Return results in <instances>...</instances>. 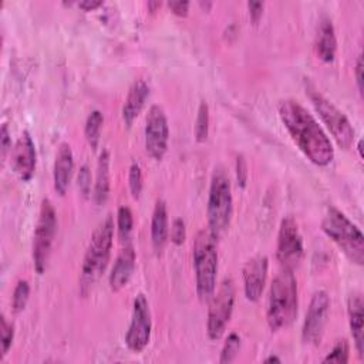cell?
I'll list each match as a JSON object with an SVG mask.
<instances>
[{
    "label": "cell",
    "instance_id": "obj_1",
    "mask_svg": "<svg viewBox=\"0 0 364 364\" xmlns=\"http://www.w3.org/2000/svg\"><path fill=\"white\" fill-rule=\"evenodd\" d=\"M279 117L306 158L317 166H327L334 158V148L316 118L299 101H280Z\"/></svg>",
    "mask_w": 364,
    "mask_h": 364
},
{
    "label": "cell",
    "instance_id": "obj_2",
    "mask_svg": "<svg viewBox=\"0 0 364 364\" xmlns=\"http://www.w3.org/2000/svg\"><path fill=\"white\" fill-rule=\"evenodd\" d=\"M297 282L291 269L283 267L273 279L267 300V323L272 331L289 327L297 317Z\"/></svg>",
    "mask_w": 364,
    "mask_h": 364
},
{
    "label": "cell",
    "instance_id": "obj_3",
    "mask_svg": "<svg viewBox=\"0 0 364 364\" xmlns=\"http://www.w3.org/2000/svg\"><path fill=\"white\" fill-rule=\"evenodd\" d=\"M114 242V219L108 215L100 225L95 228L88 247L85 250L82 266H81V277H80V289L82 294H87L95 282L105 272L111 249Z\"/></svg>",
    "mask_w": 364,
    "mask_h": 364
},
{
    "label": "cell",
    "instance_id": "obj_4",
    "mask_svg": "<svg viewBox=\"0 0 364 364\" xmlns=\"http://www.w3.org/2000/svg\"><path fill=\"white\" fill-rule=\"evenodd\" d=\"M218 236L210 229L198 232L193 243V267L196 293L200 301H209L216 290L218 276Z\"/></svg>",
    "mask_w": 364,
    "mask_h": 364
},
{
    "label": "cell",
    "instance_id": "obj_5",
    "mask_svg": "<svg viewBox=\"0 0 364 364\" xmlns=\"http://www.w3.org/2000/svg\"><path fill=\"white\" fill-rule=\"evenodd\" d=\"M321 230L341 249L347 259L358 266L364 263V236L341 210L328 206L321 220Z\"/></svg>",
    "mask_w": 364,
    "mask_h": 364
},
{
    "label": "cell",
    "instance_id": "obj_6",
    "mask_svg": "<svg viewBox=\"0 0 364 364\" xmlns=\"http://www.w3.org/2000/svg\"><path fill=\"white\" fill-rule=\"evenodd\" d=\"M232 210L233 198L229 175L222 166H216L212 172L206 206L208 228L215 236L222 235L228 229L232 218Z\"/></svg>",
    "mask_w": 364,
    "mask_h": 364
},
{
    "label": "cell",
    "instance_id": "obj_7",
    "mask_svg": "<svg viewBox=\"0 0 364 364\" xmlns=\"http://www.w3.org/2000/svg\"><path fill=\"white\" fill-rule=\"evenodd\" d=\"M306 94L309 95L316 112L330 131L336 144L343 149L351 148L354 142V128L348 118L310 84L306 87Z\"/></svg>",
    "mask_w": 364,
    "mask_h": 364
},
{
    "label": "cell",
    "instance_id": "obj_8",
    "mask_svg": "<svg viewBox=\"0 0 364 364\" xmlns=\"http://www.w3.org/2000/svg\"><path fill=\"white\" fill-rule=\"evenodd\" d=\"M57 233V213L48 199H43L40 205L38 219L33 237V264L38 274H43L53 249Z\"/></svg>",
    "mask_w": 364,
    "mask_h": 364
},
{
    "label": "cell",
    "instance_id": "obj_9",
    "mask_svg": "<svg viewBox=\"0 0 364 364\" xmlns=\"http://www.w3.org/2000/svg\"><path fill=\"white\" fill-rule=\"evenodd\" d=\"M235 299H236L235 283L230 277H226L222 280L218 290H215L213 296L209 300L210 303L208 310L206 333L210 340H219L223 336L226 326L233 313Z\"/></svg>",
    "mask_w": 364,
    "mask_h": 364
},
{
    "label": "cell",
    "instance_id": "obj_10",
    "mask_svg": "<svg viewBox=\"0 0 364 364\" xmlns=\"http://www.w3.org/2000/svg\"><path fill=\"white\" fill-rule=\"evenodd\" d=\"M152 320L149 303L145 294L138 293L134 299L131 323L125 334V344L134 353H141L151 340Z\"/></svg>",
    "mask_w": 364,
    "mask_h": 364
},
{
    "label": "cell",
    "instance_id": "obj_11",
    "mask_svg": "<svg viewBox=\"0 0 364 364\" xmlns=\"http://www.w3.org/2000/svg\"><path fill=\"white\" fill-rule=\"evenodd\" d=\"M303 253L304 247L299 225L291 216H286L280 222L277 235V260L283 267L293 270V267L300 263Z\"/></svg>",
    "mask_w": 364,
    "mask_h": 364
},
{
    "label": "cell",
    "instance_id": "obj_12",
    "mask_svg": "<svg viewBox=\"0 0 364 364\" xmlns=\"http://www.w3.org/2000/svg\"><path fill=\"white\" fill-rule=\"evenodd\" d=\"M328 313L330 296L324 290L316 291L310 300L301 328V340L306 344L317 346L321 341L326 324L328 321Z\"/></svg>",
    "mask_w": 364,
    "mask_h": 364
},
{
    "label": "cell",
    "instance_id": "obj_13",
    "mask_svg": "<svg viewBox=\"0 0 364 364\" xmlns=\"http://www.w3.org/2000/svg\"><path fill=\"white\" fill-rule=\"evenodd\" d=\"M169 128L165 111L159 105H152L148 109L145 119V151L155 159L161 161L168 151Z\"/></svg>",
    "mask_w": 364,
    "mask_h": 364
},
{
    "label": "cell",
    "instance_id": "obj_14",
    "mask_svg": "<svg viewBox=\"0 0 364 364\" xmlns=\"http://www.w3.org/2000/svg\"><path fill=\"white\" fill-rule=\"evenodd\" d=\"M36 156L34 141L28 131H23L11 151V166L21 181L27 182L33 178L36 171Z\"/></svg>",
    "mask_w": 364,
    "mask_h": 364
},
{
    "label": "cell",
    "instance_id": "obj_15",
    "mask_svg": "<svg viewBox=\"0 0 364 364\" xmlns=\"http://www.w3.org/2000/svg\"><path fill=\"white\" fill-rule=\"evenodd\" d=\"M269 260L264 255L249 259L243 267V289L249 301H257L264 290Z\"/></svg>",
    "mask_w": 364,
    "mask_h": 364
},
{
    "label": "cell",
    "instance_id": "obj_16",
    "mask_svg": "<svg viewBox=\"0 0 364 364\" xmlns=\"http://www.w3.org/2000/svg\"><path fill=\"white\" fill-rule=\"evenodd\" d=\"M74 171V155L71 151V146L67 142L60 144L55 161H54V169H53V181H54V189L60 196H64L68 191L71 176Z\"/></svg>",
    "mask_w": 364,
    "mask_h": 364
},
{
    "label": "cell",
    "instance_id": "obj_17",
    "mask_svg": "<svg viewBox=\"0 0 364 364\" xmlns=\"http://www.w3.org/2000/svg\"><path fill=\"white\" fill-rule=\"evenodd\" d=\"M135 270V250L131 243H127L125 247L119 252V255L115 259V263L109 273V289L112 291H119L122 287H125L132 277V273Z\"/></svg>",
    "mask_w": 364,
    "mask_h": 364
},
{
    "label": "cell",
    "instance_id": "obj_18",
    "mask_svg": "<svg viewBox=\"0 0 364 364\" xmlns=\"http://www.w3.org/2000/svg\"><path fill=\"white\" fill-rule=\"evenodd\" d=\"M364 303L360 293H353L347 301V313H348V324L351 330V336L354 340V346L360 358L364 357Z\"/></svg>",
    "mask_w": 364,
    "mask_h": 364
},
{
    "label": "cell",
    "instance_id": "obj_19",
    "mask_svg": "<svg viewBox=\"0 0 364 364\" xmlns=\"http://www.w3.org/2000/svg\"><path fill=\"white\" fill-rule=\"evenodd\" d=\"M149 97V87L144 80H136L131 85L125 102L122 105V121L127 127H131L135 118L141 114L146 98Z\"/></svg>",
    "mask_w": 364,
    "mask_h": 364
},
{
    "label": "cell",
    "instance_id": "obj_20",
    "mask_svg": "<svg viewBox=\"0 0 364 364\" xmlns=\"http://www.w3.org/2000/svg\"><path fill=\"white\" fill-rule=\"evenodd\" d=\"M337 51V38L331 20L323 17L316 34V54L323 63H333Z\"/></svg>",
    "mask_w": 364,
    "mask_h": 364
},
{
    "label": "cell",
    "instance_id": "obj_21",
    "mask_svg": "<svg viewBox=\"0 0 364 364\" xmlns=\"http://www.w3.org/2000/svg\"><path fill=\"white\" fill-rule=\"evenodd\" d=\"M169 235L168 228V210L166 203L162 199H158L152 212L151 219V242L156 253H161L166 245Z\"/></svg>",
    "mask_w": 364,
    "mask_h": 364
},
{
    "label": "cell",
    "instance_id": "obj_22",
    "mask_svg": "<svg viewBox=\"0 0 364 364\" xmlns=\"http://www.w3.org/2000/svg\"><path fill=\"white\" fill-rule=\"evenodd\" d=\"M109 152L107 149L101 151L97 162V173L92 198L97 205H104L109 196Z\"/></svg>",
    "mask_w": 364,
    "mask_h": 364
},
{
    "label": "cell",
    "instance_id": "obj_23",
    "mask_svg": "<svg viewBox=\"0 0 364 364\" xmlns=\"http://www.w3.org/2000/svg\"><path fill=\"white\" fill-rule=\"evenodd\" d=\"M104 124V115L101 111L95 109L92 111L87 121H85V127H84V134L87 138V142L90 144V146L95 151L98 148L100 144V136H101V128Z\"/></svg>",
    "mask_w": 364,
    "mask_h": 364
},
{
    "label": "cell",
    "instance_id": "obj_24",
    "mask_svg": "<svg viewBox=\"0 0 364 364\" xmlns=\"http://www.w3.org/2000/svg\"><path fill=\"white\" fill-rule=\"evenodd\" d=\"M134 228L132 210L128 206H119L117 212V232L122 243H128Z\"/></svg>",
    "mask_w": 364,
    "mask_h": 364
},
{
    "label": "cell",
    "instance_id": "obj_25",
    "mask_svg": "<svg viewBox=\"0 0 364 364\" xmlns=\"http://www.w3.org/2000/svg\"><path fill=\"white\" fill-rule=\"evenodd\" d=\"M193 134L196 142H205L209 135V107L206 101H200L195 125H193Z\"/></svg>",
    "mask_w": 364,
    "mask_h": 364
},
{
    "label": "cell",
    "instance_id": "obj_26",
    "mask_svg": "<svg viewBox=\"0 0 364 364\" xmlns=\"http://www.w3.org/2000/svg\"><path fill=\"white\" fill-rule=\"evenodd\" d=\"M240 344H242V340L239 337L237 333H230L226 340H225V344L222 347V351H220V357H219V363L220 364H228V363H232L237 354H239V350H240Z\"/></svg>",
    "mask_w": 364,
    "mask_h": 364
},
{
    "label": "cell",
    "instance_id": "obj_27",
    "mask_svg": "<svg viewBox=\"0 0 364 364\" xmlns=\"http://www.w3.org/2000/svg\"><path fill=\"white\" fill-rule=\"evenodd\" d=\"M30 297V284L27 280H20L13 291V299H11V307L14 313H20L24 310L27 301Z\"/></svg>",
    "mask_w": 364,
    "mask_h": 364
},
{
    "label": "cell",
    "instance_id": "obj_28",
    "mask_svg": "<svg viewBox=\"0 0 364 364\" xmlns=\"http://www.w3.org/2000/svg\"><path fill=\"white\" fill-rule=\"evenodd\" d=\"M348 355H350L348 343L346 340H340L336 343V346L331 348V351L323 358V363L346 364V363H348Z\"/></svg>",
    "mask_w": 364,
    "mask_h": 364
},
{
    "label": "cell",
    "instance_id": "obj_29",
    "mask_svg": "<svg viewBox=\"0 0 364 364\" xmlns=\"http://www.w3.org/2000/svg\"><path fill=\"white\" fill-rule=\"evenodd\" d=\"M128 185H129V191L134 199H139L141 192H142V171L139 164L134 162L129 168L128 172Z\"/></svg>",
    "mask_w": 364,
    "mask_h": 364
},
{
    "label": "cell",
    "instance_id": "obj_30",
    "mask_svg": "<svg viewBox=\"0 0 364 364\" xmlns=\"http://www.w3.org/2000/svg\"><path fill=\"white\" fill-rule=\"evenodd\" d=\"M1 324H0V333H1V358L9 353L13 338H14V327L11 323L7 321L4 316H1Z\"/></svg>",
    "mask_w": 364,
    "mask_h": 364
},
{
    "label": "cell",
    "instance_id": "obj_31",
    "mask_svg": "<svg viewBox=\"0 0 364 364\" xmlns=\"http://www.w3.org/2000/svg\"><path fill=\"white\" fill-rule=\"evenodd\" d=\"M77 185L81 196L84 199H88L91 196V171L88 165H82L80 168V172L77 176Z\"/></svg>",
    "mask_w": 364,
    "mask_h": 364
},
{
    "label": "cell",
    "instance_id": "obj_32",
    "mask_svg": "<svg viewBox=\"0 0 364 364\" xmlns=\"http://www.w3.org/2000/svg\"><path fill=\"white\" fill-rule=\"evenodd\" d=\"M171 242L176 246L182 245L186 239V225L182 218H176L171 225Z\"/></svg>",
    "mask_w": 364,
    "mask_h": 364
},
{
    "label": "cell",
    "instance_id": "obj_33",
    "mask_svg": "<svg viewBox=\"0 0 364 364\" xmlns=\"http://www.w3.org/2000/svg\"><path fill=\"white\" fill-rule=\"evenodd\" d=\"M247 164L243 155H237L236 158V181L240 188L246 186L247 182Z\"/></svg>",
    "mask_w": 364,
    "mask_h": 364
},
{
    "label": "cell",
    "instance_id": "obj_34",
    "mask_svg": "<svg viewBox=\"0 0 364 364\" xmlns=\"http://www.w3.org/2000/svg\"><path fill=\"white\" fill-rule=\"evenodd\" d=\"M263 7H264V3L263 1H249L247 3V9H249V16H250V20L252 23L256 26L260 18H262V14H263Z\"/></svg>",
    "mask_w": 364,
    "mask_h": 364
},
{
    "label": "cell",
    "instance_id": "obj_35",
    "mask_svg": "<svg viewBox=\"0 0 364 364\" xmlns=\"http://www.w3.org/2000/svg\"><path fill=\"white\" fill-rule=\"evenodd\" d=\"M0 148H1V158L4 159L7 156V152L11 148V138L6 124L1 125V131H0Z\"/></svg>",
    "mask_w": 364,
    "mask_h": 364
},
{
    "label": "cell",
    "instance_id": "obj_36",
    "mask_svg": "<svg viewBox=\"0 0 364 364\" xmlns=\"http://www.w3.org/2000/svg\"><path fill=\"white\" fill-rule=\"evenodd\" d=\"M168 7L178 17H186L189 11V1H168Z\"/></svg>",
    "mask_w": 364,
    "mask_h": 364
},
{
    "label": "cell",
    "instance_id": "obj_37",
    "mask_svg": "<svg viewBox=\"0 0 364 364\" xmlns=\"http://www.w3.org/2000/svg\"><path fill=\"white\" fill-rule=\"evenodd\" d=\"M363 57L358 55L357 57V61H355V70H354V74H355V82H357V88H358V92L363 94Z\"/></svg>",
    "mask_w": 364,
    "mask_h": 364
},
{
    "label": "cell",
    "instance_id": "obj_38",
    "mask_svg": "<svg viewBox=\"0 0 364 364\" xmlns=\"http://www.w3.org/2000/svg\"><path fill=\"white\" fill-rule=\"evenodd\" d=\"M102 4H104L102 0H84V1L78 3V7L82 9L84 11H92L98 7H101Z\"/></svg>",
    "mask_w": 364,
    "mask_h": 364
},
{
    "label": "cell",
    "instance_id": "obj_39",
    "mask_svg": "<svg viewBox=\"0 0 364 364\" xmlns=\"http://www.w3.org/2000/svg\"><path fill=\"white\" fill-rule=\"evenodd\" d=\"M161 4H162L161 1H148V9H149L151 13H155L156 9L161 7Z\"/></svg>",
    "mask_w": 364,
    "mask_h": 364
},
{
    "label": "cell",
    "instance_id": "obj_40",
    "mask_svg": "<svg viewBox=\"0 0 364 364\" xmlns=\"http://www.w3.org/2000/svg\"><path fill=\"white\" fill-rule=\"evenodd\" d=\"M282 360L277 357V355H270V357H267L266 360H264V363H280Z\"/></svg>",
    "mask_w": 364,
    "mask_h": 364
}]
</instances>
